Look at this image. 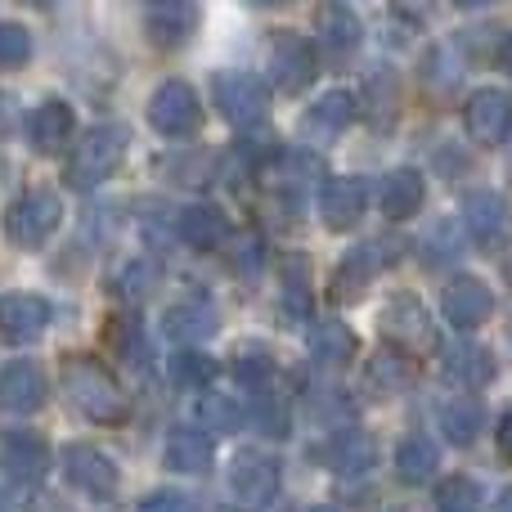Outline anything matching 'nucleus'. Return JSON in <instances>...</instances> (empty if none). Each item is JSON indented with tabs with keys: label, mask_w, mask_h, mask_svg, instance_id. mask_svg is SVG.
<instances>
[{
	"label": "nucleus",
	"mask_w": 512,
	"mask_h": 512,
	"mask_svg": "<svg viewBox=\"0 0 512 512\" xmlns=\"http://www.w3.org/2000/svg\"><path fill=\"white\" fill-rule=\"evenodd\" d=\"M149 122L158 135L167 140H189V135L203 126V99L194 86L185 81H162L149 99Z\"/></svg>",
	"instance_id": "5"
},
{
	"label": "nucleus",
	"mask_w": 512,
	"mask_h": 512,
	"mask_svg": "<svg viewBox=\"0 0 512 512\" xmlns=\"http://www.w3.org/2000/svg\"><path fill=\"white\" fill-rule=\"evenodd\" d=\"M441 432H445V441H450V445L468 450V445L486 432V414H481L477 400L454 396V400H445V405H441Z\"/></svg>",
	"instance_id": "29"
},
{
	"label": "nucleus",
	"mask_w": 512,
	"mask_h": 512,
	"mask_svg": "<svg viewBox=\"0 0 512 512\" xmlns=\"http://www.w3.org/2000/svg\"><path fill=\"white\" fill-rule=\"evenodd\" d=\"M495 441H499V450H504V459H512V409L504 418H499V427H495Z\"/></svg>",
	"instance_id": "42"
},
{
	"label": "nucleus",
	"mask_w": 512,
	"mask_h": 512,
	"mask_svg": "<svg viewBox=\"0 0 512 512\" xmlns=\"http://www.w3.org/2000/svg\"><path fill=\"white\" fill-rule=\"evenodd\" d=\"M212 95H216L221 117L234 122L239 131L243 126H256L265 117V86L252 77V72H216Z\"/></svg>",
	"instance_id": "7"
},
{
	"label": "nucleus",
	"mask_w": 512,
	"mask_h": 512,
	"mask_svg": "<svg viewBox=\"0 0 512 512\" xmlns=\"http://www.w3.org/2000/svg\"><path fill=\"white\" fill-rule=\"evenodd\" d=\"M32 59V32L23 23H0V68H23Z\"/></svg>",
	"instance_id": "35"
},
{
	"label": "nucleus",
	"mask_w": 512,
	"mask_h": 512,
	"mask_svg": "<svg viewBox=\"0 0 512 512\" xmlns=\"http://www.w3.org/2000/svg\"><path fill=\"white\" fill-rule=\"evenodd\" d=\"M50 319H54L50 301L36 297V292H14V297L0 301V337L14 346H27V342H36V337H45Z\"/></svg>",
	"instance_id": "11"
},
{
	"label": "nucleus",
	"mask_w": 512,
	"mask_h": 512,
	"mask_svg": "<svg viewBox=\"0 0 512 512\" xmlns=\"http://www.w3.org/2000/svg\"><path fill=\"white\" fill-rule=\"evenodd\" d=\"M248 418H252L256 432H261V436H274V441H283V436H288V427H292L288 400H283L274 387L252 391V400H248Z\"/></svg>",
	"instance_id": "31"
},
{
	"label": "nucleus",
	"mask_w": 512,
	"mask_h": 512,
	"mask_svg": "<svg viewBox=\"0 0 512 512\" xmlns=\"http://www.w3.org/2000/svg\"><path fill=\"white\" fill-rule=\"evenodd\" d=\"M387 265H396V243H364V248L346 252V261L337 265L333 274V297L337 301H355L364 292V283L373 279L378 270H387Z\"/></svg>",
	"instance_id": "14"
},
{
	"label": "nucleus",
	"mask_w": 512,
	"mask_h": 512,
	"mask_svg": "<svg viewBox=\"0 0 512 512\" xmlns=\"http://www.w3.org/2000/svg\"><path fill=\"white\" fill-rule=\"evenodd\" d=\"M180 239L198 252H216L225 239H230V216L216 203H194L180 212Z\"/></svg>",
	"instance_id": "26"
},
{
	"label": "nucleus",
	"mask_w": 512,
	"mask_h": 512,
	"mask_svg": "<svg viewBox=\"0 0 512 512\" xmlns=\"http://www.w3.org/2000/svg\"><path fill=\"white\" fill-rule=\"evenodd\" d=\"M225 512H243V508H225Z\"/></svg>",
	"instance_id": "47"
},
{
	"label": "nucleus",
	"mask_w": 512,
	"mask_h": 512,
	"mask_svg": "<svg viewBox=\"0 0 512 512\" xmlns=\"http://www.w3.org/2000/svg\"><path fill=\"white\" fill-rule=\"evenodd\" d=\"M63 477L86 495H113L117 490V463L95 445H68L63 450Z\"/></svg>",
	"instance_id": "15"
},
{
	"label": "nucleus",
	"mask_w": 512,
	"mask_h": 512,
	"mask_svg": "<svg viewBox=\"0 0 512 512\" xmlns=\"http://www.w3.org/2000/svg\"><path fill=\"white\" fill-rule=\"evenodd\" d=\"M279 459H270V454L261 450H243L234 454L230 463V490L243 499V504H270L274 495H279Z\"/></svg>",
	"instance_id": "10"
},
{
	"label": "nucleus",
	"mask_w": 512,
	"mask_h": 512,
	"mask_svg": "<svg viewBox=\"0 0 512 512\" xmlns=\"http://www.w3.org/2000/svg\"><path fill=\"white\" fill-rule=\"evenodd\" d=\"M283 310H288V319H297V324L310 319V288L301 274H288V279H283Z\"/></svg>",
	"instance_id": "40"
},
{
	"label": "nucleus",
	"mask_w": 512,
	"mask_h": 512,
	"mask_svg": "<svg viewBox=\"0 0 512 512\" xmlns=\"http://www.w3.org/2000/svg\"><path fill=\"white\" fill-rule=\"evenodd\" d=\"M463 122H468V135L477 144H504L512 131V95L499 86L477 90L463 108Z\"/></svg>",
	"instance_id": "9"
},
{
	"label": "nucleus",
	"mask_w": 512,
	"mask_h": 512,
	"mask_svg": "<svg viewBox=\"0 0 512 512\" xmlns=\"http://www.w3.org/2000/svg\"><path fill=\"white\" fill-rule=\"evenodd\" d=\"M499 68H504L508 77H512V32L504 36V45H499Z\"/></svg>",
	"instance_id": "43"
},
{
	"label": "nucleus",
	"mask_w": 512,
	"mask_h": 512,
	"mask_svg": "<svg viewBox=\"0 0 512 512\" xmlns=\"http://www.w3.org/2000/svg\"><path fill=\"white\" fill-rule=\"evenodd\" d=\"M72 131H77V117H72V108L63 99H45L27 117V140H32L36 153H59L72 140Z\"/></svg>",
	"instance_id": "24"
},
{
	"label": "nucleus",
	"mask_w": 512,
	"mask_h": 512,
	"mask_svg": "<svg viewBox=\"0 0 512 512\" xmlns=\"http://www.w3.org/2000/svg\"><path fill=\"white\" fill-rule=\"evenodd\" d=\"M0 468H5L9 481H23V486H36L50 472V445L36 432H9L5 445H0Z\"/></svg>",
	"instance_id": "18"
},
{
	"label": "nucleus",
	"mask_w": 512,
	"mask_h": 512,
	"mask_svg": "<svg viewBox=\"0 0 512 512\" xmlns=\"http://www.w3.org/2000/svg\"><path fill=\"white\" fill-rule=\"evenodd\" d=\"M45 405V373L32 360H14L0 369V409L9 414H36Z\"/></svg>",
	"instance_id": "21"
},
{
	"label": "nucleus",
	"mask_w": 512,
	"mask_h": 512,
	"mask_svg": "<svg viewBox=\"0 0 512 512\" xmlns=\"http://www.w3.org/2000/svg\"><path fill=\"white\" fill-rule=\"evenodd\" d=\"M310 355H315L319 364H346L355 355V333L342 324V319H319L315 328H310Z\"/></svg>",
	"instance_id": "30"
},
{
	"label": "nucleus",
	"mask_w": 512,
	"mask_h": 512,
	"mask_svg": "<svg viewBox=\"0 0 512 512\" xmlns=\"http://www.w3.org/2000/svg\"><path fill=\"white\" fill-rule=\"evenodd\" d=\"M463 225H468V234L477 239V248L504 252L512 243V207H508V198L495 194V189H472V194L463 198Z\"/></svg>",
	"instance_id": "6"
},
{
	"label": "nucleus",
	"mask_w": 512,
	"mask_h": 512,
	"mask_svg": "<svg viewBox=\"0 0 512 512\" xmlns=\"http://www.w3.org/2000/svg\"><path fill=\"white\" fill-rule=\"evenodd\" d=\"M194 418H198V432H234L239 427V418H243V409H239V400L234 396H221V391H203L198 396V405H194Z\"/></svg>",
	"instance_id": "32"
},
{
	"label": "nucleus",
	"mask_w": 512,
	"mask_h": 512,
	"mask_svg": "<svg viewBox=\"0 0 512 512\" xmlns=\"http://www.w3.org/2000/svg\"><path fill=\"white\" fill-rule=\"evenodd\" d=\"M265 72H270V86L279 90V95H301V90L315 81V72H319L315 45H310L301 32L283 27V32H274V41H270Z\"/></svg>",
	"instance_id": "4"
},
{
	"label": "nucleus",
	"mask_w": 512,
	"mask_h": 512,
	"mask_svg": "<svg viewBox=\"0 0 512 512\" xmlns=\"http://www.w3.org/2000/svg\"><path fill=\"white\" fill-rule=\"evenodd\" d=\"M63 396L72 400L81 418L90 423H122L126 418V396L117 387V378L104 369V364L86 360V355H72L63 364Z\"/></svg>",
	"instance_id": "1"
},
{
	"label": "nucleus",
	"mask_w": 512,
	"mask_h": 512,
	"mask_svg": "<svg viewBox=\"0 0 512 512\" xmlns=\"http://www.w3.org/2000/svg\"><path fill=\"white\" fill-rule=\"evenodd\" d=\"M490 512H512V486L504 490V495H499L495 499V508H490Z\"/></svg>",
	"instance_id": "44"
},
{
	"label": "nucleus",
	"mask_w": 512,
	"mask_h": 512,
	"mask_svg": "<svg viewBox=\"0 0 512 512\" xmlns=\"http://www.w3.org/2000/svg\"><path fill=\"white\" fill-rule=\"evenodd\" d=\"M135 512H198V504H194V495H185V490H153V495L140 499Z\"/></svg>",
	"instance_id": "39"
},
{
	"label": "nucleus",
	"mask_w": 512,
	"mask_h": 512,
	"mask_svg": "<svg viewBox=\"0 0 512 512\" xmlns=\"http://www.w3.org/2000/svg\"><path fill=\"white\" fill-rule=\"evenodd\" d=\"M194 27H198V9L185 5V0H158V5L144 9V32L162 50H180L194 36Z\"/></svg>",
	"instance_id": "20"
},
{
	"label": "nucleus",
	"mask_w": 512,
	"mask_h": 512,
	"mask_svg": "<svg viewBox=\"0 0 512 512\" xmlns=\"http://www.w3.org/2000/svg\"><path fill=\"white\" fill-rule=\"evenodd\" d=\"M423 198H427L423 176L409 167H396L378 180V212L391 216V221H409V216L423 207Z\"/></svg>",
	"instance_id": "25"
},
{
	"label": "nucleus",
	"mask_w": 512,
	"mask_h": 512,
	"mask_svg": "<svg viewBox=\"0 0 512 512\" xmlns=\"http://www.w3.org/2000/svg\"><path fill=\"white\" fill-rule=\"evenodd\" d=\"M270 373H274V360H265L261 351H243V355H234V378H239L243 387H252V391L270 387Z\"/></svg>",
	"instance_id": "37"
},
{
	"label": "nucleus",
	"mask_w": 512,
	"mask_h": 512,
	"mask_svg": "<svg viewBox=\"0 0 512 512\" xmlns=\"http://www.w3.org/2000/svg\"><path fill=\"white\" fill-rule=\"evenodd\" d=\"M481 486L468 477H450L436 486V512H481Z\"/></svg>",
	"instance_id": "34"
},
{
	"label": "nucleus",
	"mask_w": 512,
	"mask_h": 512,
	"mask_svg": "<svg viewBox=\"0 0 512 512\" xmlns=\"http://www.w3.org/2000/svg\"><path fill=\"white\" fill-rule=\"evenodd\" d=\"M364 90H369V99H373V113H387V122L396 117V104H400V95H396V72L391 68H373L369 77H364Z\"/></svg>",
	"instance_id": "36"
},
{
	"label": "nucleus",
	"mask_w": 512,
	"mask_h": 512,
	"mask_svg": "<svg viewBox=\"0 0 512 512\" xmlns=\"http://www.w3.org/2000/svg\"><path fill=\"white\" fill-rule=\"evenodd\" d=\"M355 117H360V99H355L351 90H328V95H319L315 104H310V113L301 117V135H306L310 144H333Z\"/></svg>",
	"instance_id": "12"
},
{
	"label": "nucleus",
	"mask_w": 512,
	"mask_h": 512,
	"mask_svg": "<svg viewBox=\"0 0 512 512\" xmlns=\"http://www.w3.org/2000/svg\"><path fill=\"white\" fill-rule=\"evenodd\" d=\"M436 468H441V450H436V441H427V436H405L396 450V477L405 481V486H427V481L436 477Z\"/></svg>",
	"instance_id": "28"
},
{
	"label": "nucleus",
	"mask_w": 512,
	"mask_h": 512,
	"mask_svg": "<svg viewBox=\"0 0 512 512\" xmlns=\"http://www.w3.org/2000/svg\"><path fill=\"white\" fill-rule=\"evenodd\" d=\"M162 328H167L171 342L194 346V342H207V337L221 328V310H216L207 297H185V301H176V306H167Z\"/></svg>",
	"instance_id": "19"
},
{
	"label": "nucleus",
	"mask_w": 512,
	"mask_h": 512,
	"mask_svg": "<svg viewBox=\"0 0 512 512\" xmlns=\"http://www.w3.org/2000/svg\"><path fill=\"white\" fill-rule=\"evenodd\" d=\"M490 310H495V297H490V288L477 279V274H454L450 283H445V319H450L454 328H477L490 319Z\"/></svg>",
	"instance_id": "16"
},
{
	"label": "nucleus",
	"mask_w": 512,
	"mask_h": 512,
	"mask_svg": "<svg viewBox=\"0 0 512 512\" xmlns=\"http://www.w3.org/2000/svg\"><path fill=\"white\" fill-rule=\"evenodd\" d=\"M310 512H337V508H310Z\"/></svg>",
	"instance_id": "46"
},
{
	"label": "nucleus",
	"mask_w": 512,
	"mask_h": 512,
	"mask_svg": "<svg viewBox=\"0 0 512 512\" xmlns=\"http://www.w3.org/2000/svg\"><path fill=\"white\" fill-rule=\"evenodd\" d=\"M212 436L198 432V427H176V432L167 436V445H162V463H167L171 472H207L212 468Z\"/></svg>",
	"instance_id": "27"
},
{
	"label": "nucleus",
	"mask_w": 512,
	"mask_h": 512,
	"mask_svg": "<svg viewBox=\"0 0 512 512\" xmlns=\"http://www.w3.org/2000/svg\"><path fill=\"white\" fill-rule=\"evenodd\" d=\"M315 36L333 59H351L364 41V23L351 5H319L315 14Z\"/></svg>",
	"instance_id": "22"
},
{
	"label": "nucleus",
	"mask_w": 512,
	"mask_h": 512,
	"mask_svg": "<svg viewBox=\"0 0 512 512\" xmlns=\"http://www.w3.org/2000/svg\"><path fill=\"white\" fill-rule=\"evenodd\" d=\"M373 382H382V387H400V382H409V360L396 351H382L378 360H373Z\"/></svg>",
	"instance_id": "41"
},
{
	"label": "nucleus",
	"mask_w": 512,
	"mask_h": 512,
	"mask_svg": "<svg viewBox=\"0 0 512 512\" xmlns=\"http://www.w3.org/2000/svg\"><path fill=\"white\" fill-rule=\"evenodd\" d=\"M382 333H387V342H396L405 355L436 342L432 315H427V306L418 297H409V292L387 301V310H382Z\"/></svg>",
	"instance_id": "8"
},
{
	"label": "nucleus",
	"mask_w": 512,
	"mask_h": 512,
	"mask_svg": "<svg viewBox=\"0 0 512 512\" xmlns=\"http://www.w3.org/2000/svg\"><path fill=\"white\" fill-rule=\"evenodd\" d=\"M373 436L360 432V427H342V432H333L324 445H319V459L328 463V472H337V477H355V472L373 468Z\"/></svg>",
	"instance_id": "23"
},
{
	"label": "nucleus",
	"mask_w": 512,
	"mask_h": 512,
	"mask_svg": "<svg viewBox=\"0 0 512 512\" xmlns=\"http://www.w3.org/2000/svg\"><path fill=\"white\" fill-rule=\"evenodd\" d=\"M9 126V95H0V131Z\"/></svg>",
	"instance_id": "45"
},
{
	"label": "nucleus",
	"mask_w": 512,
	"mask_h": 512,
	"mask_svg": "<svg viewBox=\"0 0 512 512\" xmlns=\"http://www.w3.org/2000/svg\"><path fill=\"white\" fill-rule=\"evenodd\" d=\"M441 378L459 391H481L495 382V360L477 342H445L441 346Z\"/></svg>",
	"instance_id": "13"
},
{
	"label": "nucleus",
	"mask_w": 512,
	"mask_h": 512,
	"mask_svg": "<svg viewBox=\"0 0 512 512\" xmlns=\"http://www.w3.org/2000/svg\"><path fill=\"white\" fill-rule=\"evenodd\" d=\"M63 221V203L59 194H50V189H32V194L14 198L5 212V234L9 243H18V248H45V243L54 239V230H59Z\"/></svg>",
	"instance_id": "3"
},
{
	"label": "nucleus",
	"mask_w": 512,
	"mask_h": 512,
	"mask_svg": "<svg viewBox=\"0 0 512 512\" xmlns=\"http://www.w3.org/2000/svg\"><path fill=\"white\" fill-rule=\"evenodd\" d=\"M126 144H131V131H126V126H117V122L90 126L68 158V185L72 189H99L117 167H122Z\"/></svg>",
	"instance_id": "2"
},
{
	"label": "nucleus",
	"mask_w": 512,
	"mask_h": 512,
	"mask_svg": "<svg viewBox=\"0 0 512 512\" xmlns=\"http://www.w3.org/2000/svg\"><path fill=\"white\" fill-rule=\"evenodd\" d=\"M153 279H158V270H153L149 261H135V265H126V270L117 274V297H126V301H140L144 292L153 288Z\"/></svg>",
	"instance_id": "38"
},
{
	"label": "nucleus",
	"mask_w": 512,
	"mask_h": 512,
	"mask_svg": "<svg viewBox=\"0 0 512 512\" xmlns=\"http://www.w3.org/2000/svg\"><path fill=\"white\" fill-rule=\"evenodd\" d=\"M216 378V360L207 351H176L171 355V382L189 391H203Z\"/></svg>",
	"instance_id": "33"
},
{
	"label": "nucleus",
	"mask_w": 512,
	"mask_h": 512,
	"mask_svg": "<svg viewBox=\"0 0 512 512\" xmlns=\"http://www.w3.org/2000/svg\"><path fill=\"white\" fill-rule=\"evenodd\" d=\"M364 207H369V189H364L360 176H337L324 185V194H319V216H324L328 230H355L364 216Z\"/></svg>",
	"instance_id": "17"
}]
</instances>
